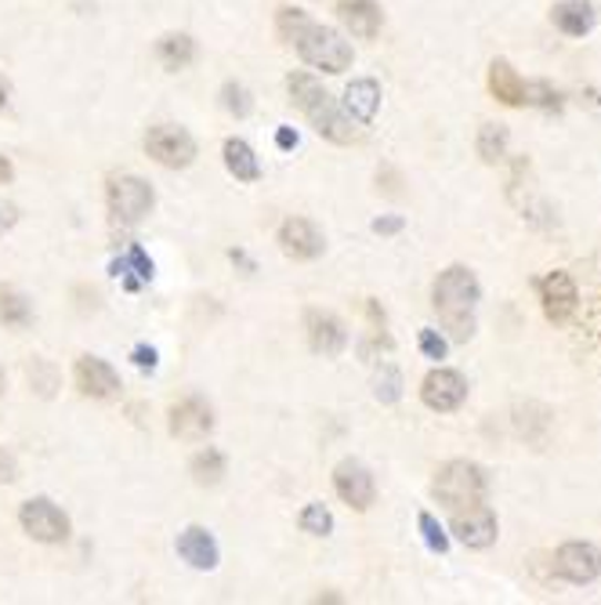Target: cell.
I'll use <instances>...</instances> for the list:
<instances>
[{
    "mask_svg": "<svg viewBox=\"0 0 601 605\" xmlns=\"http://www.w3.org/2000/svg\"><path fill=\"white\" fill-rule=\"evenodd\" d=\"M279 246L286 258L312 261L323 254V232L312 222H305V218H291V222H283L279 229Z\"/></svg>",
    "mask_w": 601,
    "mask_h": 605,
    "instance_id": "cell-15",
    "label": "cell"
},
{
    "mask_svg": "<svg viewBox=\"0 0 601 605\" xmlns=\"http://www.w3.org/2000/svg\"><path fill=\"white\" fill-rule=\"evenodd\" d=\"M286 88H291V99H294V105H297L305 117L319 113V109H323L326 102H330V94H326L319 80H316V77H308V73H294L291 80H286Z\"/></svg>",
    "mask_w": 601,
    "mask_h": 605,
    "instance_id": "cell-22",
    "label": "cell"
},
{
    "mask_svg": "<svg viewBox=\"0 0 601 605\" xmlns=\"http://www.w3.org/2000/svg\"><path fill=\"white\" fill-rule=\"evenodd\" d=\"M222 475H225V457L217 450H203L193 457V478L200 486H214V483H222Z\"/></svg>",
    "mask_w": 601,
    "mask_h": 605,
    "instance_id": "cell-26",
    "label": "cell"
},
{
    "mask_svg": "<svg viewBox=\"0 0 601 605\" xmlns=\"http://www.w3.org/2000/svg\"><path fill=\"white\" fill-rule=\"evenodd\" d=\"M0 320L8 326H26L30 323V301L16 291H0Z\"/></svg>",
    "mask_w": 601,
    "mask_h": 605,
    "instance_id": "cell-27",
    "label": "cell"
},
{
    "mask_svg": "<svg viewBox=\"0 0 601 605\" xmlns=\"http://www.w3.org/2000/svg\"><path fill=\"white\" fill-rule=\"evenodd\" d=\"M540 301L543 312H548L551 323H566L572 312H577V283H572L569 272H551L548 280H540Z\"/></svg>",
    "mask_w": 601,
    "mask_h": 605,
    "instance_id": "cell-12",
    "label": "cell"
},
{
    "mask_svg": "<svg viewBox=\"0 0 601 605\" xmlns=\"http://www.w3.org/2000/svg\"><path fill=\"white\" fill-rule=\"evenodd\" d=\"M276 142H279V149H294V145H297V134H294L291 128H283V131L276 134Z\"/></svg>",
    "mask_w": 601,
    "mask_h": 605,
    "instance_id": "cell-39",
    "label": "cell"
},
{
    "mask_svg": "<svg viewBox=\"0 0 601 605\" xmlns=\"http://www.w3.org/2000/svg\"><path fill=\"white\" fill-rule=\"evenodd\" d=\"M16 478H19V464H16V457L0 450V483H16Z\"/></svg>",
    "mask_w": 601,
    "mask_h": 605,
    "instance_id": "cell-34",
    "label": "cell"
},
{
    "mask_svg": "<svg viewBox=\"0 0 601 605\" xmlns=\"http://www.w3.org/2000/svg\"><path fill=\"white\" fill-rule=\"evenodd\" d=\"M211 428H214V414L203 399H182V403L171 410V435L177 438L200 443V438H207Z\"/></svg>",
    "mask_w": 601,
    "mask_h": 605,
    "instance_id": "cell-11",
    "label": "cell"
},
{
    "mask_svg": "<svg viewBox=\"0 0 601 605\" xmlns=\"http://www.w3.org/2000/svg\"><path fill=\"white\" fill-rule=\"evenodd\" d=\"M420 533H425V541H428L431 552H446V547H449L446 530H442L439 522H435V515H428V512H420Z\"/></svg>",
    "mask_w": 601,
    "mask_h": 605,
    "instance_id": "cell-32",
    "label": "cell"
},
{
    "mask_svg": "<svg viewBox=\"0 0 601 605\" xmlns=\"http://www.w3.org/2000/svg\"><path fill=\"white\" fill-rule=\"evenodd\" d=\"M601 573V552L587 541H569L554 552V576L569 584H591Z\"/></svg>",
    "mask_w": 601,
    "mask_h": 605,
    "instance_id": "cell-7",
    "label": "cell"
},
{
    "mask_svg": "<svg viewBox=\"0 0 601 605\" xmlns=\"http://www.w3.org/2000/svg\"><path fill=\"white\" fill-rule=\"evenodd\" d=\"M526 105H537V109L554 113V109H562V94H558L548 80H532V84H526Z\"/></svg>",
    "mask_w": 601,
    "mask_h": 605,
    "instance_id": "cell-28",
    "label": "cell"
},
{
    "mask_svg": "<svg viewBox=\"0 0 601 605\" xmlns=\"http://www.w3.org/2000/svg\"><path fill=\"white\" fill-rule=\"evenodd\" d=\"M403 229V218H377L374 222V232H385V236H391V232Z\"/></svg>",
    "mask_w": 601,
    "mask_h": 605,
    "instance_id": "cell-38",
    "label": "cell"
},
{
    "mask_svg": "<svg viewBox=\"0 0 601 605\" xmlns=\"http://www.w3.org/2000/svg\"><path fill=\"white\" fill-rule=\"evenodd\" d=\"M19 522H22V530L40 544H62L65 536H70V518H65L59 507L44 497L26 501L22 512H19Z\"/></svg>",
    "mask_w": 601,
    "mask_h": 605,
    "instance_id": "cell-6",
    "label": "cell"
},
{
    "mask_svg": "<svg viewBox=\"0 0 601 605\" xmlns=\"http://www.w3.org/2000/svg\"><path fill=\"white\" fill-rule=\"evenodd\" d=\"M134 366H139V370H153L156 366V352L153 349H134Z\"/></svg>",
    "mask_w": 601,
    "mask_h": 605,
    "instance_id": "cell-36",
    "label": "cell"
},
{
    "mask_svg": "<svg viewBox=\"0 0 601 605\" xmlns=\"http://www.w3.org/2000/svg\"><path fill=\"white\" fill-rule=\"evenodd\" d=\"M420 352H425L428 360H446V337L439 330H420Z\"/></svg>",
    "mask_w": 601,
    "mask_h": 605,
    "instance_id": "cell-33",
    "label": "cell"
},
{
    "mask_svg": "<svg viewBox=\"0 0 601 605\" xmlns=\"http://www.w3.org/2000/svg\"><path fill=\"white\" fill-rule=\"evenodd\" d=\"M305 330H308V345L319 355H340L348 345V334H345V326H340V320L323 309L305 312Z\"/></svg>",
    "mask_w": 601,
    "mask_h": 605,
    "instance_id": "cell-14",
    "label": "cell"
},
{
    "mask_svg": "<svg viewBox=\"0 0 601 605\" xmlns=\"http://www.w3.org/2000/svg\"><path fill=\"white\" fill-rule=\"evenodd\" d=\"M19 222V208H11V203H0V232L11 229Z\"/></svg>",
    "mask_w": 601,
    "mask_h": 605,
    "instance_id": "cell-37",
    "label": "cell"
},
{
    "mask_svg": "<svg viewBox=\"0 0 601 605\" xmlns=\"http://www.w3.org/2000/svg\"><path fill=\"white\" fill-rule=\"evenodd\" d=\"M0 395H4V366H0Z\"/></svg>",
    "mask_w": 601,
    "mask_h": 605,
    "instance_id": "cell-42",
    "label": "cell"
},
{
    "mask_svg": "<svg viewBox=\"0 0 601 605\" xmlns=\"http://www.w3.org/2000/svg\"><path fill=\"white\" fill-rule=\"evenodd\" d=\"M551 19L566 37H583L594 30V8L587 4V0H562V4L551 11Z\"/></svg>",
    "mask_w": 601,
    "mask_h": 605,
    "instance_id": "cell-21",
    "label": "cell"
},
{
    "mask_svg": "<svg viewBox=\"0 0 601 605\" xmlns=\"http://www.w3.org/2000/svg\"><path fill=\"white\" fill-rule=\"evenodd\" d=\"M380 105V84L377 80H352L345 91V113L355 123H370Z\"/></svg>",
    "mask_w": 601,
    "mask_h": 605,
    "instance_id": "cell-19",
    "label": "cell"
},
{
    "mask_svg": "<svg viewBox=\"0 0 601 605\" xmlns=\"http://www.w3.org/2000/svg\"><path fill=\"white\" fill-rule=\"evenodd\" d=\"M177 555H182L193 569H214L217 566V544L207 530L189 526L182 536H177Z\"/></svg>",
    "mask_w": 601,
    "mask_h": 605,
    "instance_id": "cell-17",
    "label": "cell"
},
{
    "mask_svg": "<svg viewBox=\"0 0 601 605\" xmlns=\"http://www.w3.org/2000/svg\"><path fill=\"white\" fill-rule=\"evenodd\" d=\"M222 102H225L228 113H236V117H247L251 109H254L247 88H240V84H225V88H222Z\"/></svg>",
    "mask_w": 601,
    "mask_h": 605,
    "instance_id": "cell-31",
    "label": "cell"
},
{
    "mask_svg": "<svg viewBox=\"0 0 601 605\" xmlns=\"http://www.w3.org/2000/svg\"><path fill=\"white\" fill-rule=\"evenodd\" d=\"M337 19L348 26L352 37L370 40L380 30V8L377 0H337Z\"/></svg>",
    "mask_w": 601,
    "mask_h": 605,
    "instance_id": "cell-16",
    "label": "cell"
},
{
    "mask_svg": "<svg viewBox=\"0 0 601 605\" xmlns=\"http://www.w3.org/2000/svg\"><path fill=\"white\" fill-rule=\"evenodd\" d=\"M305 26H308V16L305 11H297V8H279V37L283 40H294L305 33Z\"/></svg>",
    "mask_w": 601,
    "mask_h": 605,
    "instance_id": "cell-30",
    "label": "cell"
},
{
    "mask_svg": "<svg viewBox=\"0 0 601 605\" xmlns=\"http://www.w3.org/2000/svg\"><path fill=\"white\" fill-rule=\"evenodd\" d=\"M109 211H113L116 222L139 225L142 218L153 211V189H149V182H142L139 174L109 178Z\"/></svg>",
    "mask_w": 601,
    "mask_h": 605,
    "instance_id": "cell-4",
    "label": "cell"
},
{
    "mask_svg": "<svg viewBox=\"0 0 601 605\" xmlns=\"http://www.w3.org/2000/svg\"><path fill=\"white\" fill-rule=\"evenodd\" d=\"M454 533L468 547H489L497 541V515L486 504L464 507V512H454Z\"/></svg>",
    "mask_w": 601,
    "mask_h": 605,
    "instance_id": "cell-10",
    "label": "cell"
},
{
    "mask_svg": "<svg viewBox=\"0 0 601 605\" xmlns=\"http://www.w3.org/2000/svg\"><path fill=\"white\" fill-rule=\"evenodd\" d=\"M225 168L240 178V182H257L262 178V163H257L254 149L243 139H228L225 142Z\"/></svg>",
    "mask_w": 601,
    "mask_h": 605,
    "instance_id": "cell-24",
    "label": "cell"
},
{
    "mask_svg": "<svg viewBox=\"0 0 601 605\" xmlns=\"http://www.w3.org/2000/svg\"><path fill=\"white\" fill-rule=\"evenodd\" d=\"M156 59H160L163 65H167V70H185V65H193V59H196L193 37H185V33H167V37H160Z\"/></svg>",
    "mask_w": 601,
    "mask_h": 605,
    "instance_id": "cell-23",
    "label": "cell"
},
{
    "mask_svg": "<svg viewBox=\"0 0 601 605\" xmlns=\"http://www.w3.org/2000/svg\"><path fill=\"white\" fill-rule=\"evenodd\" d=\"M128 261H131L134 269H139V276H142V280H149V276H153V261H149V258H145V254L139 251V246H134V251L128 254Z\"/></svg>",
    "mask_w": 601,
    "mask_h": 605,
    "instance_id": "cell-35",
    "label": "cell"
},
{
    "mask_svg": "<svg viewBox=\"0 0 601 605\" xmlns=\"http://www.w3.org/2000/svg\"><path fill=\"white\" fill-rule=\"evenodd\" d=\"M11 174H16V171H11V163H8L4 157H0V185L11 182Z\"/></svg>",
    "mask_w": 601,
    "mask_h": 605,
    "instance_id": "cell-40",
    "label": "cell"
},
{
    "mask_svg": "<svg viewBox=\"0 0 601 605\" xmlns=\"http://www.w3.org/2000/svg\"><path fill=\"white\" fill-rule=\"evenodd\" d=\"M431 493L449 512H464V507H475L486 501V475L482 467L471 461H449L439 467V475H435Z\"/></svg>",
    "mask_w": 601,
    "mask_h": 605,
    "instance_id": "cell-2",
    "label": "cell"
},
{
    "mask_svg": "<svg viewBox=\"0 0 601 605\" xmlns=\"http://www.w3.org/2000/svg\"><path fill=\"white\" fill-rule=\"evenodd\" d=\"M145 149L149 157L163 168H189L196 160V142L185 128H174V123H156L145 134Z\"/></svg>",
    "mask_w": 601,
    "mask_h": 605,
    "instance_id": "cell-5",
    "label": "cell"
},
{
    "mask_svg": "<svg viewBox=\"0 0 601 605\" xmlns=\"http://www.w3.org/2000/svg\"><path fill=\"white\" fill-rule=\"evenodd\" d=\"M478 157L486 163H500L508 157V128H500V123H482V131H478Z\"/></svg>",
    "mask_w": 601,
    "mask_h": 605,
    "instance_id": "cell-25",
    "label": "cell"
},
{
    "mask_svg": "<svg viewBox=\"0 0 601 605\" xmlns=\"http://www.w3.org/2000/svg\"><path fill=\"white\" fill-rule=\"evenodd\" d=\"M312 123H316V131L323 134V139H330V142H340V145H348L359 139V128L352 123L348 113H340V109L334 102H326L319 113H312L308 117Z\"/></svg>",
    "mask_w": 601,
    "mask_h": 605,
    "instance_id": "cell-20",
    "label": "cell"
},
{
    "mask_svg": "<svg viewBox=\"0 0 601 605\" xmlns=\"http://www.w3.org/2000/svg\"><path fill=\"white\" fill-rule=\"evenodd\" d=\"M420 399H425L428 410H439V414H454V410L468 399V381H464L457 370H431L420 384Z\"/></svg>",
    "mask_w": 601,
    "mask_h": 605,
    "instance_id": "cell-8",
    "label": "cell"
},
{
    "mask_svg": "<svg viewBox=\"0 0 601 605\" xmlns=\"http://www.w3.org/2000/svg\"><path fill=\"white\" fill-rule=\"evenodd\" d=\"M334 486H337V497L352 504L355 512H366V507L374 504L377 497V486H374V475L366 472V467L359 461H345V464H337V472H334Z\"/></svg>",
    "mask_w": 601,
    "mask_h": 605,
    "instance_id": "cell-9",
    "label": "cell"
},
{
    "mask_svg": "<svg viewBox=\"0 0 601 605\" xmlns=\"http://www.w3.org/2000/svg\"><path fill=\"white\" fill-rule=\"evenodd\" d=\"M435 312L454 341H468L475 334L478 312V280L471 269L454 265L435 280Z\"/></svg>",
    "mask_w": 601,
    "mask_h": 605,
    "instance_id": "cell-1",
    "label": "cell"
},
{
    "mask_svg": "<svg viewBox=\"0 0 601 605\" xmlns=\"http://www.w3.org/2000/svg\"><path fill=\"white\" fill-rule=\"evenodd\" d=\"M489 91H493V99L503 105H515V109L526 105V80L518 77L511 70V62H503V59L489 65Z\"/></svg>",
    "mask_w": 601,
    "mask_h": 605,
    "instance_id": "cell-18",
    "label": "cell"
},
{
    "mask_svg": "<svg viewBox=\"0 0 601 605\" xmlns=\"http://www.w3.org/2000/svg\"><path fill=\"white\" fill-rule=\"evenodd\" d=\"M73 377H77V389L84 395H91V399H113L120 392L116 370L109 366L105 360H94V355H80Z\"/></svg>",
    "mask_w": 601,
    "mask_h": 605,
    "instance_id": "cell-13",
    "label": "cell"
},
{
    "mask_svg": "<svg viewBox=\"0 0 601 605\" xmlns=\"http://www.w3.org/2000/svg\"><path fill=\"white\" fill-rule=\"evenodd\" d=\"M294 44H297L300 59H305L308 65H316V70H323V73H345L352 65V44L337 30H330V26L308 22L305 33H300Z\"/></svg>",
    "mask_w": 601,
    "mask_h": 605,
    "instance_id": "cell-3",
    "label": "cell"
},
{
    "mask_svg": "<svg viewBox=\"0 0 601 605\" xmlns=\"http://www.w3.org/2000/svg\"><path fill=\"white\" fill-rule=\"evenodd\" d=\"M8 99H11V88H8V80H4V77H0V109H4V105H8Z\"/></svg>",
    "mask_w": 601,
    "mask_h": 605,
    "instance_id": "cell-41",
    "label": "cell"
},
{
    "mask_svg": "<svg viewBox=\"0 0 601 605\" xmlns=\"http://www.w3.org/2000/svg\"><path fill=\"white\" fill-rule=\"evenodd\" d=\"M300 530L312 533V536H326L334 530V515L326 512L323 504H308L305 512H300Z\"/></svg>",
    "mask_w": 601,
    "mask_h": 605,
    "instance_id": "cell-29",
    "label": "cell"
}]
</instances>
